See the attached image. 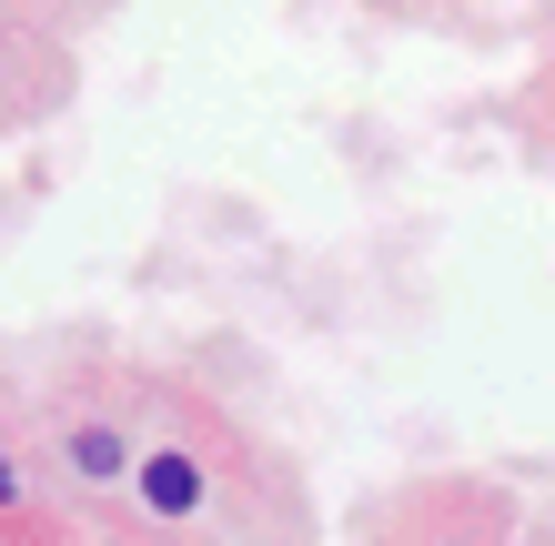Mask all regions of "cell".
<instances>
[{"label":"cell","instance_id":"obj_1","mask_svg":"<svg viewBox=\"0 0 555 546\" xmlns=\"http://www.w3.org/2000/svg\"><path fill=\"white\" fill-rule=\"evenodd\" d=\"M132 486H142V506H152L162 526H182V517H203L212 475H203V456H182V445H152V456L132 466Z\"/></svg>","mask_w":555,"mask_h":546},{"label":"cell","instance_id":"obj_2","mask_svg":"<svg viewBox=\"0 0 555 546\" xmlns=\"http://www.w3.org/2000/svg\"><path fill=\"white\" fill-rule=\"evenodd\" d=\"M61 466H72L81 486H121V475H132L142 456H132V445H121L112 426H72V435H61Z\"/></svg>","mask_w":555,"mask_h":546}]
</instances>
